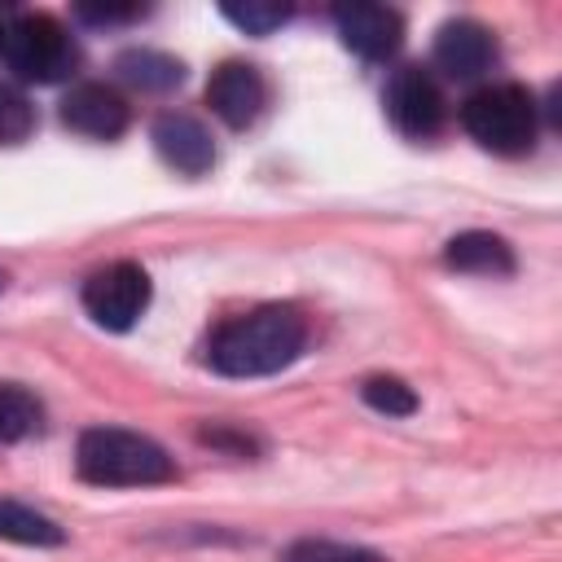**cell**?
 <instances>
[{"label":"cell","instance_id":"cell-1","mask_svg":"<svg viewBox=\"0 0 562 562\" xmlns=\"http://www.w3.org/2000/svg\"><path fill=\"white\" fill-rule=\"evenodd\" d=\"M307 347V321L290 303H263L224 321L206 342V364L224 378H268Z\"/></svg>","mask_w":562,"mask_h":562},{"label":"cell","instance_id":"cell-2","mask_svg":"<svg viewBox=\"0 0 562 562\" xmlns=\"http://www.w3.org/2000/svg\"><path fill=\"white\" fill-rule=\"evenodd\" d=\"M75 470L92 487H149L176 479V461L162 443L119 426H88L75 448Z\"/></svg>","mask_w":562,"mask_h":562},{"label":"cell","instance_id":"cell-3","mask_svg":"<svg viewBox=\"0 0 562 562\" xmlns=\"http://www.w3.org/2000/svg\"><path fill=\"white\" fill-rule=\"evenodd\" d=\"M0 57L26 83H57L79 66V44L53 13H13L4 22Z\"/></svg>","mask_w":562,"mask_h":562},{"label":"cell","instance_id":"cell-4","mask_svg":"<svg viewBox=\"0 0 562 562\" xmlns=\"http://www.w3.org/2000/svg\"><path fill=\"white\" fill-rule=\"evenodd\" d=\"M461 127L492 154L518 158L536 145V101L518 83H492L479 88L461 105Z\"/></svg>","mask_w":562,"mask_h":562},{"label":"cell","instance_id":"cell-5","mask_svg":"<svg viewBox=\"0 0 562 562\" xmlns=\"http://www.w3.org/2000/svg\"><path fill=\"white\" fill-rule=\"evenodd\" d=\"M149 272L132 259H119V263H105L97 268L88 281H83V312L101 325V329H132L145 307H149Z\"/></svg>","mask_w":562,"mask_h":562},{"label":"cell","instance_id":"cell-6","mask_svg":"<svg viewBox=\"0 0 562 562\" xmlns=\"http://www.w3.org/2000/svg\"><path fill=\"white\" fill-rule=\"evenodd\" d=\"M382 105H386V119L395 123V132H404L413 140H430L448 123L443 88L435 83V75L426 66H400V70H391L386 92H382Z\"/></svg>","mask_w":562,"mask_h":562},{"label":"cell","instance_id":"cell-7","mask_svg":"<svg viewBox=\"0 0 562 562\" xmlns=\"http://www.w3.org/2000/svg\"><path fill=\"white\" fill-rule=\"evenodd\" d=\"M334 31L342 40V48H351L356 57L364 61H386L400 53L404 44V18L386 4H369V0H356V4H338L334 9Z\"/></svg>","mask_w":562,"mask_h":562},{"label":"cell","instance_id":"cell-8","mask_svg":"<svg viewBox=\"0 0 562 562\" xmlns=\"http://www.w3.org/2000/svg\"><path fill=\"white\" fill-rule=\"evenodd\" d=\"M206 105L228 127H250L268 105V79L250 61H224L206 79Z\"/></svg>","mask_w":562,"mask_h":562},{"label":"cell","instance_id":"cell-9","mask_svg":"<svg viewBox=\"0 0 562 562\" xmlns=\"http://www.w3.org/2000/svg\"><path fill=\"white\" fill-rule=\"evenodd\" d=\"M496 61V40L483 22L474 18H452L435 31V66L448 75V79H479L487 75Z\"/></svg>","mask_w":562,"mask_h":562},{"label":"cell","instance_id":"cell-10","mask_svg":"<svg viewBox=\"0 0 562 562\" xmlns=\"http://www.w3.org/2000/svg\"><path fill=\"white\" fill-rule=\"evenodd\" d=\"M127 101L105 83H75L61 97V123L88 140H114L127 132Z\"/></svg>","mask_w":562,"mask_h":562},{"label":"cell","instance_id":"cell-11","mask_svg":"<svg viewBox=\"0 0 562 562\" xmlns=\"http://www.w3.org/2000/svg\"><path fill=\"white\" fill-rule=\"evenodd\" d=\"M154 149L180 176H206L215 167V140L193 114H162L154 123Z\"/></svg>","mask_w":562,"mask_h":562},{"label":"cell","instance_id":"cell-12","mask_svg":"<svg viewBox=\"0 0 562 562\" xmlns=\"http://www.w3.org/2000/svg\"><path fill=\"white\" fill-rule=\"evenodd\" d=\"M443 263L457 268V272H474V277H509L514 272V250L505 237L496 233H457L448 246H443Z\"/></svg>","mask_w":562,"mask_h":562},{"label":"cell","instance_id":"cell-13","mask_svg":"<svg viewBox=\"0 0 562 562\" xmlns=\"http://www.w3.org/2000/svg\"><path fill=\"white\" fill-rule=\"evenodd\" d=\"M114 70H119L123 83H132L140 92H167L184 79V66L171 53H158V48H127V53H119Z\"/></svg>","mask_w":562,"mask_h":562},{"label":"cell","instance_id":"cell-14","mask_svg":"<svg viewBox=\"0 0 562 562\" xmlns=\"http://www.w3.org/2000/svg\"><path fill=\"white\" fill-rule=\"evenodd\" d=\"M0 540L53 549V544L66 540V531H61L53 518H44V514H35L31 505H22V501H0Z\"/></svg>","mask_w":562,"mask_h":562},{"label":"cell","instance_id":"cell-15","mask_svg":"<svg viewBox=\"0 0 562 562\" xmlns=\"http://www.w3.org/2000/svg\"><path fill=\"white\" fill-rule=\"evenodd\" d=\"M40 400L18 386V382H0V443H13V439H26L40 430Z\"/></svg>","mask_w":562,"mask_h":562},{"label":"cell","instance_id":"cell-16","mask_svg":"<svg viewBox=\"0 0 562 562\" xmlns=\"http://www.w3.org/2000/svg\"><path fill=\"white\" fill-rule=\"evenodd\" d=\"M360 395H364V404L369 408H378V413H386V417H408V413H417V395H413V386L408 382H400V378H369L364 386H360Z\"/></svg>","mask_w":562,"mask_h":562},{"label":"cell","instance_id":"cell-17","mask_svg":"<svg viewBox=\"0 0 562 562\" xmlns=\"http://www.w3.org/2000/svg\"><path fill=\"white\" fill-rule=\"evenodd\" d=\"M285 562H386L382 553L364 544H342V540H299L290 544Z\"/></svg>","mask_w":562,"mask_h":562},{"label":"cell","instance_id":"cell-18","mask_svg":"<svg viewBox=\"0 0 562 562\" xmlns=\"http://www.w3.org/2000/svg\"><path fill=\"white\" fill-rule=\"evenodd\" d=\"M233 26H241L246 35H268L281 22H290V4H272V0H246V4H224L220 9Z\"/></svg>","mask_w":562,"mask_h":562},{"label":"cell","instance_id":"cell-19","mask_svg":"<svg viewBox=\"0 0 562 562\" xmlns=\"http://www.w3.org/2000/svg\"><path fill=\"white\" fill-rule=\"evenodd\" d=\"M31 132H35V105L18 88L0 83V145H18Z\"/></svg>","mask_w":562,"mask_h":562},{"label":"cell","instance_id":"cell-20","mask_svg":"<svg viewBox=\"0 0 562 562\" xmlns=\"http://www.w3.org/2000/svg\"><path fill=\"white\" fill-rule=\"evenodd\" d=\"M75 13H79L83 22H92V26H110V22H132V18H140L145 4H79Z\"/></svg>","mask_w":562,"mask_h":562},{"label":"cell","instance_id":"cell-21","mask_svg":"<svg viewBox=\"0 0 562 562\" xmlns=\"http://www.w3.org/2000/svg\"><path fill=\"white\" fill-rule=\"evenodd\" d=\"M4 22H9V18H4V13H0V44H4Z\"/></svg>","mask_w":562,"mask_h":562},{"label":"cell","instance_id":"cell-22","mask_svg":"<svg viewBox=\"0 0 562 562\" xmlns=\"http://www.w3.org/2000/svg\"><path fill=\"white\" fill-rule=\"evenodd\" d=\"M4 281H9V277H4V272H0V290H4Z\"/></svg>","mask_w":562,"mask_h":562}]
</instances>
